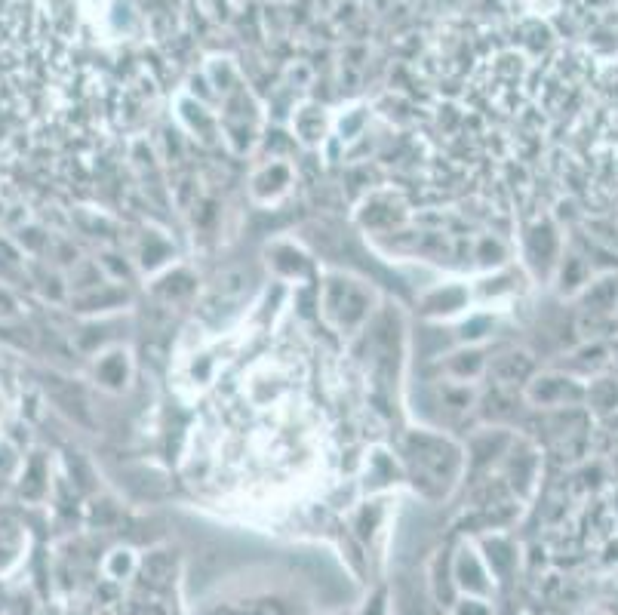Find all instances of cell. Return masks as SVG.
<instances>
[{"instance_id": "cell-12", "label": "cell", "mask_w": 618, "mask_h": 615, "mask_svg": "<svg viewBox=\"0 0 618 615\" xmlns=\"http://www.w3.org/2000/svg\"><path fill=\"white\" fill-rule=\"evenodd\" d=\"M296 130H299V136L308 142V145H314V142H320L323 139V130H326V120H323V108H314V105H305L299 114H296Z\"/></svg>"}, {"instance_id": "cell-19", "label": "cell", "mask_w": 618, "mask_h": 615, "mask_svg": "<svg viewBox=\"0 0 618 615\" xmlns=\"http://www.w3.org/2000/svg\"><path fill=\"white\" fill-rule=\"evenodd\" d=\"M0 416H4V397H0Z\"/></svg>"}, {"instance_id": "cell-9", "label": "cell", "mask_w": 618, "mask_h": 615, "mask_svg": "<svg viewBox=\"0 0 618 615\" xmlns=\"http://www.w3.org/2000/svg\"><path fill=\"white\" fill-rule=\"evenodd\" d=\"M127 290H117V286H99L93 293H84L77 299V311H111V308H120L127 305Z\"/></svg>"}, {"instance_id": "cell-3", "label": "cell", "mask_w": 618, "mask_h": 615, "mask_svg": "<svg viewBox=\"0 0 618 615\" xmlns=\"http://www.w3.org/2000/svg\"><path fill=\"white\" fill-rule=\"evenodd\" d=\"M582 311H588L591 317H606L618 308V277L615 274H603L600 280H588L585 293L579 296Z\"/></svg>"}, {"instance_id": "cell-15", "label": "cell", "mask_w": 618, "mask_h": 615, "mask_svg": "<svg viewBox=\"0 0 618 615\" xmlns=\"http://www.w3.org/2000/svg\"><path fill=\"white\" fill-rule=\"evenodd\" d=\"M486 403H496V409H486V419H502V416H514V397H508L505 391H496V394H489Z\"/></svg>"}, {"instance_id": "cell-13", "label": "cell", "mask_w": 618, "mask_h": 615, "mask_svg": "<svg viewBox=\"0 0 618 615\" xmlns=\"http://www.w3.org/2000/svg\"><path fill=\"white\" fill-rule=\"evenodd\" d=\"M508 437L502 431H486L474 440V465H486L489 459H496V453H502V449H508Z\"/></svg>"}, {"instance_id": "cell-7", "label": "cell", "mask_w": 618, "mask_h": 615, "mask_svg": "<svg viewBox=\"0 0 618 615\" xmlns=\"http://www.w3.org/2000/svg\"><path fill=\"white\" fill-rule=\"evenodd\" d=\"M96 379L105 385V388H123L130 379V363H127V354L123 351H111L105 354L99 363H96Z\"/></svg>"}, {"instance_id": "cell-8", "label": "cell", "mask_w": 618, "mask_h": 615, "mask_svg": "<svg viewBox=\"0 0 618 615\" xmlns=\"http://www.w3.org/2000/svg\"><path fill=\"white\" fill-rule=\"evenodd\" d=\"M253 185H256L253 191H256L259 200H274V197H280L286 191V185H290V170H286L283 163H271V167H265L256 176Z\"/></svg>"}, {"instance_id": "cell-16", "label": "cell", "mask_w": 618, "mask_h": 615, "mask_svg": "<svg viewBox=\"0 0 618 615\" xmlns=\"http://www.w3.org/2000/svg\"><path fill=\"white\" fill-rule=\"evenodd\" d=\"M243 290H246V274L243 271H228V274L219 277V293L222 296H237Z\"/></svg>"}, {"instance_id": "cell-11", "label": "cell", "mask_w": 618, "mask_h": 615, "mask_svg": "<svg viewBox=\"0 0 618 615\" xmlns=\"http://www.w3.org/2000/svg\"><path fill=\"white\" fill-rule=\"evenodd\" d=\"M465 299H468V293L462 290V286H443V290H434L425 296V311L428 314H452L465 305Z\"/></svg>"}, {"instance_id": "cell-1", "label": "cell", "mask_w": 618, "mask_h": 615, "mask_svg": "<svg viewBox=\"0 0 618 615\" xmlns=\"http://www.w3.org/2000/svg\"><path fill=\"white\" fill-rule=\"evenodd\" d=\"M585 397H588V388L579 379L563 376V373L535 376L526 385V400L539 409H572V406L585 403Z\"/></svg>"}, {"instance_id": "cell-17", "label": "cell", "mask_w": 618, "mask_h": 615, "mask_svg": "<svg viewBox=\"0 0 618 615\" xmlns=\"http://www.w3.org/2000/svg\"><path fill=\"white\" fill-rule=\"evenodd\" d=\"M502 256H505V246L499 243V240H492V237H483L480 240V250H477V259L480 262H492V265H496V262H502Z\"/></svg>"}, {"instance_id": "cell-18", "label": "cell", "mask_w": 618, "mask_h": 615, "mask_svg": "<svg viewBox=\"0 0 618 615\" xmlns=\"http://www.w3.org/2000/svg\"><path fill=\"white\" fill-rule=\"evenodd\" d=\"M13 299H10V293L7 290H0V314H13Z\"/></svg>"}, {"instance_id": "cell-5", "label": "cell", "mask_w": 618, "mask_h": 615, "mask_svg": "<svg viewBox=\"0 0 618 615\" xmlns=\"http://www.w3.org/2000/svg\"><path fill=\"white\" fill-rule=\"evenodd\" d=\"M489 373L496 376L502 385H517V382L532 379L535 360H532V354H526V351H508V354H502L499 360L489 363Z\"/></svg>"}, {"instance_id": "cell-2", "label": "cell", "mask_w": 618, "mask_h": 615, "mask_svg": "<svg viewBox=\"0 0 618 615\" xmlns=\"http://www.w3.org/2000/svg\"><path fill=\"white\" fill-rule=\"evenodd\" d=\"M323 305H326V314L333 317L336 323H342V326H357L369 314L366 311L369 299L357 290V286H348V280H342V277L329 280Z\"/></svg>"}, {"instance_id": "cell-4", "label": "cell", "mask_w": 618, "mask_h": 615, "mask_svg": "<svg viewBox=\"0 0 618 615\" xmlns=\"http://www.w3.org/2000/svg\"><path fill=\"white\" fill-rule=\"evenodd\" d=\"M50 388V385H47ZM50 397H53V403L62 409V413L74 422V425H80V428H96V419H93V409H90V403H87V397H84V391L80 388H74V385H59V382H53V388H50Z\"/></svg>"}, {"instance_id": "cell-10", "label": "cell", "mask_w": 618, "mask_h": 615, "mask_svg": "<svg viewBox=\"0 0 618 615\" xmlns=\"http://www.w3.org/2000/svg\"><path fill=\"white\" fill-rule=\"evenodd\" d=\"M483 369H486V357H483L477 348L459 351V354H452V357L446 360V373L456 376V379H477Z\"/></svg>"}, {"instance_id": "cell-6", "label": "cell", "mask_w": 618, "mask_h": 615, "mask_svg": "<svg viewBox=\"0 0 618 615\" xmlns=\"http://www.w3.org/2000/svg\"><path fill=\"white\" fill-rule=\"evenodd\" d=\"M557 228L551 222H539L532 231H529V256L535 265H551L554 256H557Z\"/></svg>"}, {"instance_id": "cell-14", "label": "cell", "mask_w": 618, "mask_h": 615, "mask_svg": "<svg viewBox=\"0 0 618 615\" xmlns=\"http://www.w3.org/2000/svg\"><path fill=\"white\" fill-rule=\"evenodd\" d=\"M591 406L597 409H615L618 406V385L612 379H597L591 388H588V397H585Z\"/></svg>"}]
</instances>
